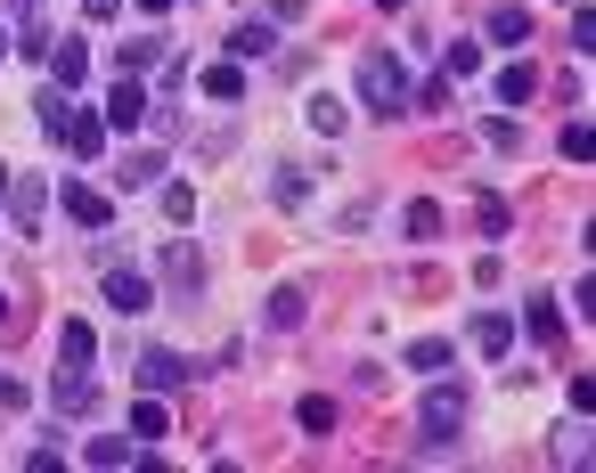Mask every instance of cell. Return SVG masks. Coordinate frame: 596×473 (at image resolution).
Returning <instances> with one entry per match:
<instances>
[{"label": "cell", "instance_id": "cell-29", "mask_svg": "<svg viewBox=\"0 0 596 473\" xmlns=\"http://www.w3.org/2000/svg\"><path fill=\"white\" fill-rule=\"evenodd\" d=\"M311 122L319 131H343V98H311Z\"/></svg>", "mask_w": 596, "mask_h": 473}, {"label": "cell", "instance_id": "cell-37", "mask_svg": "<svg viewBox=\"0 0 596 473\" xmlns=\"http://www.w3.org/2000/svg\"><path fill=\"white\" fill-rule=\"evenodd\" d=\"M25 9H41V0H25Z\"/></svg>", "mask_w": 596, "mask_h": 473}, {"label": "cell", "instance_id": "cell-33", "mask_svg": "<svg viewBox=\"0 0 596 473\" xmlns=\"http://www.w3.org/2000/svg\"><path fill=\"white\" fill-rule=\"evenodd\" d=\"M0 57H9V25H0Z\"/></svg>", "mask_w": 596, "mask_h": 473}, {"label": "cell", "instance_id": "cell-19", "mask_svg": "<svg viewBox=\"0 0 596 473\" xmlns=\"http://www.w3.org/2000/svg\"><path fill=\"white\" fill-rule=\"evenodd\" d=\"M523 326H531V343H540V352H547V343H564V319L547 311V302H531V311H523Z\"/></svg>", "mask_w": 596, "mask_h": 473}, {"label": "cell", "instance_id": "cell-32", "mask_svg": "<svg viewBox=\"0 0 596 473\" xmlns=\"http://www.w3.org/2000/svg\"><path fill=\"white\" fill-rule=\"evenodd\" d=\"M139 9H148V17H163V9H172V0H139Z\"/></svg>", "mask_w": 596, "mask_h": 473}, {"label": "cell", "instance_id": "cell-13", "mask_svg": "<svg viewBox=\"0 0 596 473\" xmlns=\"http://www.w3.org/2000/svg\"><path fill=\"white\" fill-rule=\"evenodd\" d=\"M82 465H107L115 473V465H139V449L131 441H82Z\"/></svg>", "mask_w": 596, "mask_h": 473}, {"label": "cell", "instance_id": "cell-24", "mask_svg": "<svg viewBox=\"0 0 596 473\" xmlns=\"http://www.w3.org/2000/svg\"><path fill=\"white\" fill-rule=\"evenodd\" d=\"M408 367H425V376H434V367H449V343H434V335L408 343Z\"/></svg>", "mask_w": 596, "mask_h": 473}, {"label": "cell", "instance_id": "cell-4", "mask_svg": "<svg viewBox=\"0 0 596 473\" xmlns=\"http://www.w3.org/2000/svg\"><path fill=\"white\" fill-rule=\"evenodd\" d=\"M180 384H189V359L180 352H148L139 359V393H180Z\"/></svg>", "mask_w": 596, "mask_h": 473}, {"label": "cell", "instance_id": "cell-14", "mask_svg": "<svg viewBox=\"0 0 596 473\" xmlns=\"http://www.w3.org/2000/svg\"><path fill=\"white\" fill-rule=\"evenodd\" d=\"M57 408H98V384L82 376V367H66V376H57Z\"/></svg>", "mask_w": 596, "mask_h": 473}, {"label": "cell", "instance_id": "cell-6", "mask_svg": "<svg viewBox=\"0 0 596 473\" xmlns=\"http://www.w3.org/2000/svg\"><path fill=\"white\" fill-rule=\"evenodd\" d=\"M163 278H172L180 294H196V286H204V254H196V245H163Z\"/></svg>", "mask_w": 596, "mask_h": 473}, {"label": "cell", "instance_id": "cell-28", "mask_svg": "<svg viewBox=\"0 0 596 473\" xmlns=\"http://www.w3.org/2000/svg\"><path fill=\"white\" fill-rule=\"evenodd\" d=\"M475 221H482L490 237H499V229H507V204H499V196H475Z\"/></svg>", "mask_w": 596, "mask_h": 473}, {"label": "cell", "instance_id": "cell-18", "mask_svg": "<svg viewBox=\"0 0 596 473\" xmlns=\"http://www.w3.org/2000/svg\"><path fill=\"white\" fill-rule=\"evenodd\" d=\"M237 90H245L237 57H221V66H204V98H237Z\"/></svg>", "mask_w": 596, "mask_h": 473}, {"label": "cell", "instance_id": "cell-31", "mask_svg": "<svg viewBox=\"0 0 596 473\" xmlns=\"http://www.w3.org/2000/svg\"><path fill=\"white\" fill-rule=\"evenodd\" d=\"M115 9H123V0H82V17H91V25H107Z\"/></svg>", "mask_w": 596, "mask_h": 473}, {"label": "cell", "instance_id": "cell-23", "mask_svg": "<svg viewBox=\"0 0 596 473\" xmlns=\"http://www.w3.org/2000/svg\"><path fill=\"white\" fill-rule=\"evenodd\" d=\"M401 229H408V237H434V229H441V213H434V204L417 196V204H408V213H401Z\"/></svg>", "mask_w": 596, "mask_h": 473}, {"label": "cell", "instance_id": "cell-10", "mask_svg": "<svg viewBox=\"0 0 596 473\" xmlns=\"http://www.w3.org/2000/svg\"><path fill=\"white\" fill-rule=\"evenodd\" d=\"M507 343H515V326H507L499 311H482V319H475V352H482V359H507Z\"/></svg>", "mask_w": 596, "mask_h": 473}, {"label": "cell", "instance_id": "cell-1", "mask_svg": "<svg viewBox=\"0 0 596 473\" xmlns=\"http://www.w3.org/2000/svg\"><path fill=\"white\" fill-rule=\"evenodd\" d=\"M41 122H50V139H57V148H74V155H98V148H107V122L82 115V107H66V90L41 98Z\"/></svg>", "mask_w": 596, "mask_h": 473}, {"label": "cell", "instance_id": "cell-15", "mask_svg": "<svg viewBox=\"0 0 596 473\" xmlns=\"http://www.w3.org/2000/svg\"><path fill=\"white\" fill-rule=\"evenodd\" d=\"M270 50H278L270 25H237V33H230V57H270Z\"/></svg>", "mask_w": 596, "mask_h": 473}, {"label": "cell", "instance_id": "cell-21", "mask_svg": "<svg viewBox=\"0 0 596 473\" xmlns=\"http://www.w3.org/2000/svg\"><path fill=\"white\" fill-rule=\"evenodd\" d=\"M57 343H66V367H91V359H98V335H91V326H82V319H74V326H66V335H57Z\"/></svg>", "mask_w": 596, "mask_h": 473}, {"label": "cell", "instance_id": "cell-20", "mask_svg": "<svg viewBox=\"0 0 596 473\" xmlns=\"http://www.w3.org/2000/svg\"><path fill=\"white\" fill-rule=\"evenodd\" d=\"M490 41H531V9H490Z\"/></svg>", "mask_w": 596, "mask_h": 473}, {"label": "cell", "instance_id": "cell-3", "mask_svg": "<svg viewBox=\"0 0 596 473\" xmlns=\"http://www.w3.org/2000/svg\"><path fill=\"white\" fill-rule=\"evenodd\" d=\"M360 98L376 115H401V57L393 50H360Z\"/></svg>", "mask_w": 596, "mask_h": 473}, {"label": "cell", "instance_id": "cell-16", "mask_svg": "<svg viewBox=\"0 0 596 473\" xmlns=\"http://www.w3.org/2000/svg\"><path fill=\"white\" fill-rule=\"evenodd\" d=\"M131 433H139V441H163V433H172V417H163V408H156L148 393H139V408H131Z\"/></svg>", "mask_w": 596, "mask_h": 473}, {"label": "cell", "instance_id": "cell-2", "mask_svg": "<svg viewBox=\"0 0 596 473\" xmlns=\"http://www.w3.org/2000/svg\"><path fill=\"white\" fill-rule=\"evenodd\" d=\"M466 400H475L466 384H434L425 408H417V441L425 449H449V441H458V424H466Z\"/></svg>", "mask_w": 596, "mask_h": 473}, {"label": "cell", "instance_id": "cell-8", "mask_svg": "<svg viewBox=\"0 0 596 473\" xmlns=\"http://www.w3.org/2000/svg\"><path fill=\"white\" fill-rule=\"evenodd\" d=\"M107 302H115V311H148V278H139V270H107Z\"/></svg>", "mask_w": 596, "mask_h": 473}, {"label": "cell", "instance_id": "cell-25", "mask_svg": "<svg viewBox=\"0 0 596 473\" xmlns=\"http://www.w3.org/2000/svg\"><path fill=\"white\" fill-rule=\"evenodd\" d=\"M33 221H41V189H33V180H17V229H33Z\"/></svg>", "mask_w": 596, "mask_h": 473}, {"label": "cell", "instance_id": "cell-34", "mask_svg": "<svg viewBox=\"0 0 596 473\" xmlns=\"http://www.w3.org/2000/svg\"><path fill=\"white\" fill-rule=\"evenodd\" d=\"M9 319H17V311H9V302H0V326H9Z\"/></svg>", "mask_w": 596, "mask_h": 473}, {"label": "cell", "instance_id": "cell-9", "mask_svg": "<svg viewBox=\"0 0 596 473\" xmlns=\"http://www.w3.org/2000/svg\"><path fill=\"white\" fill-rule=\"evenodd\" d=\"M50 66H57V90H82V74H91V50H82V41H57Z\"/></svg>", "mask_w": 596, "mask_h": 473}, {"label": "cell", "instance_id": "cell-36", "mask_svg": "<svg viewBox=\"0 0 596 473\" xmlns=\"http://www.w3.org/2000/svg\"><path fill=\"white\" fill-rule=\"evenodd\" d=\"M0 196H9V172H0Z\"/></svg>", "mask_w": 596, "mask_h": 473}, {"label": "cell", "instance_id": "cell-12", "mask_svg": "<svg viewBox=\"0 0 596 473\" xmlns=\"http://www.w3.org/2000/svg\"><path fill=\"white\" fill-rule=\"evenodd\" d=\"M499 98H507V107H531V98H540V66H507L499 74Z\"/></svg>", "mask_w": 596, "mask_h": 473}, {"label": "cell", "instance_id": "cell-5", "mask_svg": "<svg viewBox=\"0 0 596 473\" xmlns=\"http://www.w3.org/2000/svg\"><path fill=\"white\" fill-rule=\"evenodd\" d=\"M107 122H115V131H139V122H148V90H139V74H123V82H115Z\"/></svg>", "mask_w": 596, "mask_h": 473}, {"label": "cell", "instance_id": "cell-17", "mask_svg": "<svg viewBox=\"0 0 596 473\" xmlns=\"http://www.w3.org/2000/svg\"><path fill=\"white\" fill-rule=\"evenodd\" d=\"M115 180H123V189H148V180H163V155H156V148H148V155H123Z\"/></svg>", "mask_w": 596, "mask_h": 473}, {"label": "cell", "instance_id": "cell-30", "mask_svg": "<svg viewBox=\"0 0 596 473\" xmlns=\"http://www.w3.org/2000/svg\"><path fill=\"white\" fill-rule=\"evenodd\" d=\"M270 189H278V204H302V196H311V180H302V172H278Z\"/></svg>", "mask_w": 596, "mask_h": 473}, {"label": "cell", "instance_id": "cell-26", "mask_svg": "<svg viewBox=\"0 0 596 473\" xmlns=\"http://www.w3.org/2000/svg\"><path fill=\"white\" fill-rule=\"evenodd\" d=\"M196 213V189H180V180H172V189H163V221H189Z\"/></svg>", "mask_w": 596, "mask_h": 473}, {"label": "cell", "instance_id": "cell-22", "mask_svg": "<svg viewBox=\"0 0 596 473\" xmlns=\"http://www.w3.org/2000/svg\"><path fill=\"white\" fill-rule=\"evenodd\" d=\"M295 417H302V433H336V400H327V393H311Z\"/></svg>", "mask_w": 596, "mask_h": 473}, {"label": "cell", "instance_id": "cell-11", "mask_svg": "<svg viewBox=\"0 0 596 473\" xmlns=\"http://www.w3.org/2000/svg\"><path fill=\"white\" fill-rule=\"evenodd\" d=\"M66 213L82 221V229H107V196H98V189H82V180L66 189Z\"/></svg>", "mask_w": 596, "mask_h": 473}, {"label": "cell", "instance_id": "cell-7", "mask_svg": "<svg viewBox=\"0 0 596 473\" xmlns=\"http://www.w3.org/2000/svg\"><path fill=\"white\" fill-rule=\"evenodd\" d=\"M262 326H270V335H295L302 326V286H278V294L262 302Z\"/></svg>", "mask_w": 596, "mask_h": 473}, {"label": "cell", "instance_id": "cell-27", "mask_svg": "<svg viewBox=\"0 0 596 473\" xmlns=\"http://www.w3.org/2000/svg\"><path fill=\"white\" fill-rule=\"evenodd\" d=\"M564 155H572V163L596 155V131H588V122H572V131H564Z\"/></svg>", "mask_w": 596, "mask_h": 473}, {"label": "cell", "instance_id": "cell-35", "mask_svg": "<svg viewBox=\"0 0 596 473\" xmlns=\"http://www.w3.org/2000/svg\"><path fill=\"white\" fill-rule=\"evenodd\" d=\"M376 9H401V0H376Z\"/></svg>", "mask_w": 596, "mask_h": 473}]
</instances>
